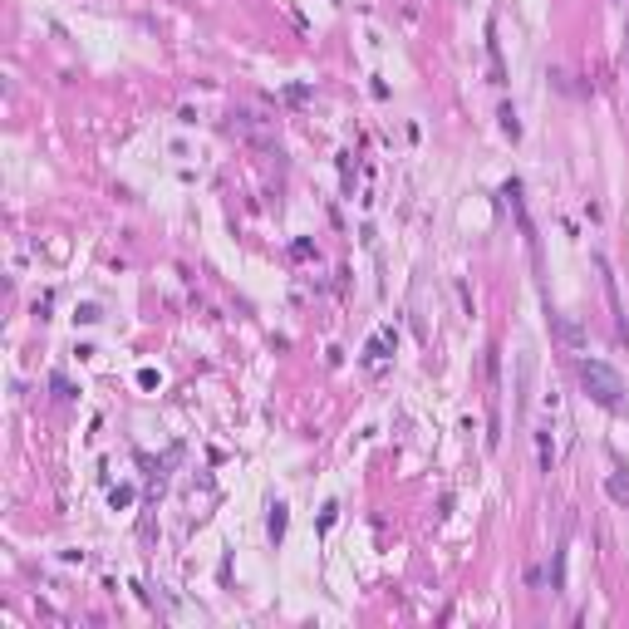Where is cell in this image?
<instances>
[{"mask_svg": "<svg viewBox=\"0 0 629 629\" xmlns=\"http://www.w3.org/2000/svg\"><path fill=\"white\" fill-rule=\"evenodd\" d=\"M575 369H580V384H585V394L600 403V408H615V413L625 408V379H620L610 364H600V359H580Z\"/></svg>", "mask_w": 629, "mask_h": 629, "instance_id": "6da1fadb", "label": "cell"}]
</instances>
